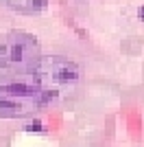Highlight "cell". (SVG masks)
Wrapping results in <instances>:
<instances>
[{"label":"cell","instance_id":"cell-1","mask_svg":"<svg viewBox=\"0 0 144 147\" xmlns=\"http://www.w3.org/2000/svg\"><path fill=\"white\" fill-rule=\"evenodd\" d=\"M59 103L35 66L0 75V119L35 117L39 110Z\"/></svg>","mask_w":144,"mask_h":147},{"label":"cell","instance_id":"cell-2","mask_svg":"<svg viewBox=\"0 0 144 147\" xmlns=\"http://www.w3.org/2000/svg\"><path fill=\"white\" fill-rule=\"evenodd\" d=\"M39 59V42L26 31H9L0 37V70H26Z\"/></svg>","mask_w":144,"mask_h":147},{"label":"cell","instance_id":"cell-3","mask_svg":"<svg viewBox=\"0 0 144 147\" xmlns=\"http://www.w3.org/2000/svg\"><path fill=\"white\" fill-rule=\"evenodd\" d=\"M0 2L20 13H39L48 5V0H0Z\"/></svg>","mask_w":144,"mask_h":147},{"label":"cell","instance_id":"cell-4","mask_svg":"<svg viewBox=\"0 0 144 147\" xmlns=\"http://www.w3.org/2000/svg\"><path fill=\"white\" fill-rule=\"evenodd\" d=\"M24 129H26V132H42L44 127H42V123H39V121H35V123H29Z\"/></svg>","mask_w":144,"mask_h":147},{"label":"cell","instance_id":"cell-5","mask_svg":"<svg viewBox=\"0 0 144 147\" xmlns=\"http://www.w3.org/2000/svg\"><path fill=\"white\" fill-rule=\"evenodd\" d=\"M140 18L144 20V7H140Z\"/></svg>","mask_w":144,"mask_h":147}]
</instances>
